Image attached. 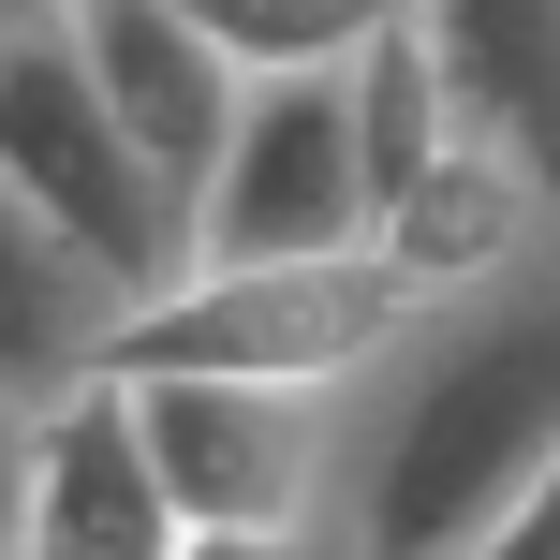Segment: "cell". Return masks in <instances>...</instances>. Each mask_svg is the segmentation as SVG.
<instances>
[{"instance_id": "cell-9", "label": "cell", "mask_w": 560, "mask_h": 560, "mask_svg": "<svg viewBox=\"0 0 560 560\" xmlns=\"http://www.w3.org/2000/svg\"><path fill=\"white\" fill-rule=\"evenodd\" d=\"M118 339H133V295L0 192V398L59 413L74 384H118Z\"/></svg>"}, {"instance_id": "cell-5", "label": "cell", "mask_w": 560, "mask_h": 560, "mask_svg": "<svg viewBox=\"0 0 560 560\" xmlns=\"http://www.w3.org/2000/svg\"><path fill=\"white\" fill-rule=\"evenodd\" d=\"M148 457H163L192 532H310L339 516V398H280V384H133Z\"/></svg>"}, {"instance_id": "cell-7", "label": "cell", "mask_w": 560, "mask_h": 560, "mask_svg": "<svg viewBox=\"0 0 560 560\" xmlns=\"http://www.w3.org/2000/svg\"><path fill=\"white\" fill-rule=\"evenodd\" d=\"M177 546H192V516L148 457L133 384H74L30 428V546L15 560H177Z\"/></svg>"}, {"instance_id": "cell-13", "label": "cell", "mask_w": 560, "mask_h": 560, "mask_svg": "<svg viewBox=\"0 0 560 560\" xmlns=\"http://www.w3.org/2000/svg\"><path fill=\"white\" fill-rule=\"evenodd\" d=\"M30 428H45V413H15V398H0V560L30 546Z\"/></svg>"}, {"instance_id": "cell-6", "label": "cell", "mask_w": 560, "mask_h": 560, "mask_svg": "<svg viewBox=\"0 0 560 560\" xmlns=\"http://www.w3.org/2000/svg\"><path fill=\"white\" fill-rule=\"evenodd\" d=\"M74 30H89V74H104V104H118V133H133L148 192L177 207V236H207L222 163H236V118H252V74L207 45L192 0H89Z\"/></svg>"}, {"instance_id": "cell-8", "label": "cell", "mask_w": 560, "mask_h": 560, "mask_svg": "<svg viewBox=\"0 0 560 560\" xmlns=\"http://www.w3.org/2000/svg\"><path fill=\"white\" fill-rule=\"evenodd\" d=\"M428 59H443L457 148L516 163L546 192V222H560V0H443Z\"/></svg>"}, {"instance_id": "cell-14", "label": "cell", "mask_w": 560, "mask_h": 560, "mask_svg": "<svg viewBox=\"0 0 560 560\" xmlns=\"http://www.w3.org/2000/svg\"><path fill=\"white\" fill-rule=\"evenodd\" d=\"M472 560H560V472H546V487H532V502H516V516H502V532H487Z\"/></svg>"}, {"instance_id": "cell-10", "label": "cell", "mask_w": 560, "mask_h": 560, "mask_svg": "<svg viewBox=\"0 0 560 560\" xmlns=\"http://www.w3.org/2000/svg\"><path fill=\"white\" fill-rule=\"evenodd\" d=\"M398 280H413V310H443V295H487V280H516V266H546L560 252V222H546V192L516 163H487V148H443V163L413 177V192L384 207V236H369Z\"/></svg>"}, {"instance_id": "cell-1", "label": "cell", "mask_w": 560, "mask_h": 560, "mask_svg": "<svg viewBox=\"0 0 560 560\" xmlns=\"http://www.w3.org/2000/svg\"><path fill=\"white\" fill-rule=\"evenodd\" d=\"M560 472V252L487 295L413 310L384 369L339 398V560H472Z\"/></svg>"}, {"instance_id": "cell-12", "label": "cell", "mask_w": 560, "mask_h": 560, "mask_svg": "<svg viewBox=\"0 0 560 560\" xmlns=\"http://www.w3.org/2000/svg\"><path fill=\"white\" fill-rule=\"evenodd\" d=\"M192 15H207V45H222L252 89H280V74H354V59L384 45L369 0H192Z\"/></svg>"}, {"instance_id": "cell-2", "label": "cell", "mask_w": 560, "mask_h": 560, "mask_svg": "<svg viewBox=\"0 0 560 560\" xmlns=\"http://www.w3.org/2000/svg\"><path fill=\"white\" fill-rule=\"evenodd\" d=\"M0 192L30 207V222L59 236V252H89L133 295V325L192 280V236H177V207L148 192L133 133H118L104 74H89V30L74 15H0Z\"/></svg>"}, {"instance_id": "cell-11", "label": "cell", "mask_w": 560, "mask_h": 560, "mask_svg": "<svg viewBox=\"0 0 560 560\" xmlns=\"http://www.w3.org/2000/svg\"><path fill=\"white\" fill-rule=\"evenodd\" d=\"M354 148H369V207H398V192L457 148V104H443V59H428V15H384V45L354 59Z\"/></svg>"}, {"instance_id": "cell-3", "label": "cell", "mask_w": 560, "mask_h": 560, "mask_svg": "<svg viewBox=\"0 0 560 560\" xmlns=\"http://www.w3.org/2000/svg\"><path fill=\"white\" fill-rule=\"evenodd\" d=\"M413 339V280L384 252L339 266H207L118 339V384H280V398H354Z\"/></svg>"}, {"instance_id": "cell-4", "label": "cell", "mask_w": 560, "mask_h": 560, "mask_svg": "<svg viewBox=\"0 0 560 560\" xmlns=\"http://www.w3.org/2000/svg\"><path fill=\"white\" fill-rule=\"evenodd\" d=\"M369 236H384V207H369V148H354V74L252 89L222 207H207V236H192V280L207 266H339V252H369Z\"/></svg>"}, {"instance_id": "cell-15", "label": "cell", "mask_w": 560, "mask_h": 560, "mask_svg": "<svg viewBox=\"0 0 560 560\" xmlns=\"http://www.w3.org/2000/svg\"><path fill=\"white\" fill-rule=\"evenodd\" d=\"M177 560H325V546H310V532H192Z\"/></svg>"}, {"instance_id": "cell-16", "label": "cell", "mask_w": 560, "mask_h": 560, "mask_svg": "<svg viewBox=\"0 0 560 560\" xmlns=\"http://www.w3.org/2000/svg\"><path fill=\"white\" fill-rule=\"evenodd\" d=\"M325 560H339V546H325Z\"/></svg>"}]
</instances>
